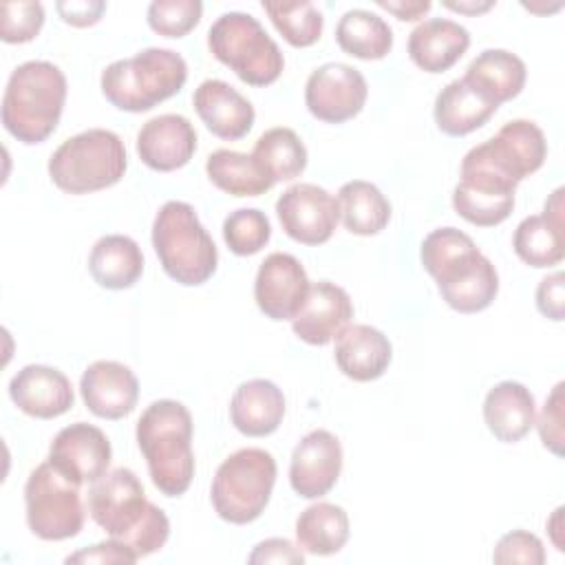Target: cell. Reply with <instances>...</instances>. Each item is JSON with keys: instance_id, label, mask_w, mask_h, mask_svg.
<instances>
[{"instance_id": "cell-1", "label": "cell", "mask_w": 565, "mask_h": 565, "mask_svg": "<svg viewBox=\"0 0 565 565\" xmlns=\"http://www.w3.org/2000/svg\"><path fill=\"white\" fill-rule=\"evenodd\" d=\"M88 514L108 539L128 545L137 558L159 552L170 536L166 512L146 499L130 468H115L90 483Z\"/></svg>"}, {"instance_id": "cell-2", "label": "cell", "mask_w": 565, "mask_h": 565, "mask_svg": "<svg viewBox=\"0 0 565 565\" xmlns=\"http://www.w3.org/2000/svg\"><path fill=\"white\" fill-rule=\"evenodd\" d=\"M424 269L435 278L444 302L459 313H477L499 294V274L475 241L457 227L433 230L419 249Z\"/></svg>"}, {"instance_id": "cell-3", "label": "cell", "mask_w": 565, "mask_h": 565, "mask_svg": "<svg viewBox=\"0 0 565 565\" xmlns=\"http://www.w3.org/2000/svg\"><path fill=\"white\" fill-rule=\"evenodd\" d=\"M192 415L177 399L152 402L137 422V446L154 488L166 497H181L192 483Z\"/></svg>"}, {"instance_id": "cell-4", "label": "cell", "mask_w": 565, "mask_h": 565, "mask_svg": "<svg viewBox=\"0 0 565 565\" xmlns=\"http://www.w3.org/2000/svg\"><path fill=\"white\" fill-rule=\"evenodd\" d=\"M66 90V75L53 62L15 66L2 95V126L22 143H42L60 124Z\"/></svg>"}, {"instance_id": "cell-5", "label": "cell", "mask_w": 565, "mask_h": 565, "mask_svg": "<svg viewBox=\"0 0 565 565\" xmlns=\"http://www.w3.org/2000/svg\"><path fill=\"white\" fill-rule=\"evenodd\" d=\"M185 79L188 64L177 51L150 46L108 64L102 73V93L119 110L146 113L177 95Z\"/></svg>"}, {"instance_id": "cell-6", "label": "cell", "mask_w": 565, "mask_h": 565, "mask_svg": "<svg viewBox=\"0 0 565 565\" xmlns=\"http://www.w3.org/2000/svg\"><path fill=\"white\" fill-rule=\"evenodd\" d=\"M152 247L163 271L185 287L203 285L218 265V252L185 201H166L152 221Z\"/></svg>"}, {"instance_id": "cell-7", "label": "cell", "mask_w": 565, "mask_h": 565, "mask_svg": "<svg viewBox=\"0 0 565 565\" xmlns=\"http://www.w3.org/2000/svg\"><path fill=\"white\" fill-rule=\"evenodd\" d=\"M126 146L113 130L88 128L62 141L49 159L51 181L68 194H88L121 181Z\"/></svg>"}, {"instance_id": "cell-8", "label": "cell", "mask_w": 565, "mask_h": 565, "mask_svg": "<svg viewBox=\"0 0 565 565\" xmlns=\"http://www.w3.org/2000/svg\"><path fill=\"white\" fill-rule=\"evenodd\" d=\"M207 49L249 86H269L285 68L282 51L252 13L230 11L216 18L207 31Z\"/></svg>"}, {"instance_id": "cell-9", "label": "cell", "mask_w": 565, "mask_h": 565, "mask_svg": "<svg viewBox=\"0 0 565 565\" xmlns=\"http://www.w3.org/2000/svg\"><path fill=\"white\" fill-rule=\"evenodd\" d=\"M276 483V459L263 448H241L216 468L210 499L214 512L234 525L256 521Z\"/></svg>"}, {"instance_id": "cell-10", "label": "cell", "mask_w": 565, "mask_h": 565, "mask_svg": "<svg viewBox=\"0 0 565 565\" xmlns=\"http://www.w3.org/2000/svg\"><path fill=\"white\" fill-rule=\"evenodd\" d=\"M24 510L29 530L42 541L73 539L82 532L86 519L79 483L60 472L49 459L26 477Z\"/></svg>"}, {"instance_id": "cell-11", "label": "cell", "mask_w": 565, "mask_h": 565, "mask_svg": "<svg viewBox=\"0 0 565 565\" xmlns=\"http://www.w3.org/2000/svg\"><path fill=\"white\" fill-rule=\"evenodd\" d=\"M547 157V141L543 130L530 119H512L483 143L470 148L466 159L497 172L499 177L521 183L536 172Z\"/></svg>"}, {"instance_id": "cell-12", "label": "cell", "mask_w": 565, "mask_h": 565, "mask_svg": "<svg viewBox=\"0 0 565 565\" xmlns=\"http://www.w3.org/2000/svg\"><path fill=\"white\" fill-rule=\"evenodd\" d=\"M369 86L364 75L349 64L327 62L318 66L305 84V104L309 113L327 124L353 119L366 104Z\"/></svg>"}, {"instance_id": "cell-13", "label": "cell", "mask_w": 565, "mask_h": 565, "mask_svg": "<svg viewBox=\"0 0 565 565\" xmlns=\"http://www.w3.org/2000/svg\"><path fill=\"white\" fill-rule=\"evenodd\" d=\"M276 214L285 234L302 245L327 243L340 221L335 196L316 183L289 185L276 201Z\"/></svg>"}, {"instance_id": "cell-14", "label": "cell", "mask_w": 565, "mask_h": 565, "mask_svg": "<svg viewBox=\"0 0 565 565\" xmlns=\"http://www.w3.org/2000/svg\"><path fill=\"white\" fill-rule=\"evenodd\" d=\"M110 459L113 448L106 433L86 422L64 426L49 448V461L79 486L104 477Z\"/></svg>"}, {"instance_id": "cell-15", "label": "cell", "mask_w": 565, "mask_h": 565, "mask_svg": "<svg viewBox=\"0 0 565 565\" xmlns=\"http://www.w3.org/2000/svg\"><path fill=\"white\" fill-rule=\"evenodd\" d=\"M302 263L285 252L265 256L254 280V300L269 320H291L309 294Z\"/></svg>"}, {"instance_id": "cell-16", "label": "cell", "mask_w": 565, "mask_h": 565, "mask_svg": "<svg viewBox=\"0 0 565 565\" xmlns=\"http://www.w3.org/2000/svg\"><path fill=\"white\" fill-rule=\"evenodd\" d=\"M340 470V439L324 428H316L307 433L291 452L289 483L298 497L320 499L335 486Z\"/></svg>"}, {"instance_id": "cell-17", "label": "cell", "mask_w": 565, "mask_h": 565, "mask_svg": "<svg viewBox=\"0 0 565 565\" xmlns=\"http://www.w3.org/2000/svg\"><path fill=\"white\" fill-rule=\"evenodd\" d=\"M196 150V130L188 117L166 113L148 119L137 132L139 159L157 172L183 168Z\"/></svg>"}, {"instance_id": "cell-18", "label": "cell", "mask_w": 565, "mask_h": 565, "mask_svg": "<svg viewBox=\"0 0 565 565\" xmlns=\"http://www.w3.org/2000/svg\"><path fill=\"white\" fill-rule=\"evenodd\" d=\"M79 393L93 415L102 419H121L137 406L139 382L126 364L97 360L82 373Z\"/></svg>"}, {"instance_id": "cell-19", "label": "cell", "mask_w": 565, "mask_h": 565, "mask_svg": "<svg viewBox=\"0 0 565 565\" xmlns=\"http://www.w3.org/2000/svg\"><path fill=\"white\" fill-rule=\"evenodd\" d=\"M353 318V305L349 294L329 280L311 282L309 294L291 318L294 333L313 347H324L349 324Z\"/></svg>"}, {"instance_id": "cell-20", "label": "cell", "mask_w": 565, "mask_h": 565, "mask_svg": "<svg viewBox=\"0 0 565 565\" xmlns=\"http://www.w3.org/2000/svg\"><path fill=\"white\" fill-rule=\"evenodd\" d=\"M11 402L26 415L53 419L64 415L73 402L71 380L46 364H26L9 382Z\"/></svg>"}, {"instance_id": "cell-21", "label": "cell", "mask_w": 565, "mask_h": 565, "mask_svg": "<svg viewBox=\"0 0 565 565\" xmlns=\"http://www.w3.org/2000/svg\"><path fill=\"white\" fill-rule=\"evenodd\" d=\"M563 188L545 201L543 214L525 216L512 236L514 254L530 267H552L565 256L563 249Z\"/></svg>"}, {"instance_id": "cell-22", "label": "cell", "mask_w": 565, "mask_h": 565, "mask_svg": "<svg viewBox=\"0 0 565 565\" xmlns=\"http://www.w3.org/2000/svg\"><path fill=\"white\" fill-rule=\"evenodd\" d=\"M192 104L205 128L227 141L245 137L254 126V106L223 79H205L196 86Z\"/></svg>"}, {"instance_id": "cell-23", "label": "cell", "mask_w": 565, "mask_h": 565, "mask_svg": "<svg viewBox=\"0 0 565 565\" xmlns=\"http://www.w3.org/2000/svg\"><path fill=\"white\" fill-rule=\"evenodd\" d=\"M335 364L355 380L371 382L384 375L391 364L393 347L388 338L371 324H347L335 338Z\"/></svg>"}, {"instance_id": "cell-24", "label": "cell", "mask_w": 565, "mask_h": 565, "mask_svg": "<svg viewBox=\"0 0 565 565\" xmlns=\"http://www.w3.org/2000/svg\"><path fill=\"white\" fill-rule=\"evenodd\" d=\"M470 46V33L455 20L430 18L408 35V57L426 73H444Z\"/></svg>"}, {"instance_id": "cell-25", "label": "cell", "mask_w": 565, "mask_h": 565, "mask_svg": "<svg viewBox=\"0 0 565 565\" xmlns=\"http://www.w3.org/2000/svg\"><path fill=\"white\" fill-rule=\"evenodd\" d=\"M285 417V395L271 380H247L230 399V419L247 437L271 435Z\"/></svg>"}, {"instance_id": "cell-26", "label": "cell", "mask_w": 565, "mask_h": 565, "mask_svg": "<svg viewBox=\"0 0 565 565\" xmlns=\"http://www.w3.org/2000/svg\"><path fill=\"white\" fill-rule=\"evenodd\" d=\"M536 419V402L521 382H499L483 399V422L488 430L503 444L523 439Z\"/></svg>"}, {"instance_id": "cell-27", "label": "cell", "mask_w": 565, "mask_h": 565, "mask_svg": "<svg viewBox=\"0 0 565 565\" xmlns=\"http://www.w3.org/2000/svg\"><path fill=\"white\" fill-rule=\"evenodd\" d=\"M525 77V62L505 49L481 51L463 73V82L497 108L523 90Z\"/></svg>"}, {"instance_id": "cell-28", "label": "cell", "mask_w": 565, "mask_h": 565, "mask_svg": "<svg viewBox=\"0 0 565 565\" xmlns=\"http://www.w3.org/2000/svg\"><path fill=\"white\" fill-rule=\"evenodd\" d=\"M88 271L104 289H128L143 274L141 247L130 236L106 234L90 249Z\"/></svg>"}, {"instance_id": "cell-29", "label": "cell", "mask_w": 565, "mask_h": 565, "mask_svg": "<svg viewBox=\"0 0 565 565\" xmlns=\"http://www.w3.org/2000/svg\"><path fill=\"white\" fill-rule=\"evenodd\" d=\"M497 106L486 102L475 88H470L463 77L448 82L435 97V124L448 137H463L481 128Z\"/></svg>"}, {"instance_id": "cell-30", "label": "cell", "mask_w": 565, "mask_h": 565, "mask_svg": "<svg viewBox=\"0 0 565 565\" xmlns=\"http://www.w3.org/2000/svg\"><path fill=\"white\" fill-rule=\"evenodd\" d=\"M338 210L344 227L358 236L380 234L391 221V203L382 190L362 179L347 181L338 190Z\"/></svg>"}, {"instance_id": "cell-31", "label": "cell", "mask_w": 565, "mask_h": 565, "mask_svg": "<svg viewBox=\"0 0 565 565\" xmlns=\"http://www.w3.org/2000/svg\"><path fill=\"white\" fill-rule=\"evenodd\" d=\"M296 541L302 552L313 556H331L349 541V516L344 508L318 501L296 519Z\"/></svg>"}, {"instance_id": "cell-32", "label": "cell", "mask_w": 565, "mask_h": 565, "mask_svg": "<svg viewBox=\"0 0 565 565\" xmlns=\"http://www.w3.org/2000/svg\"><path fill=\"white\" fill-rule=\"evenodd\" d=\"M335 42L358 60H382L393 49V31L377 13L351 9L338 20Z\"/></svg>"}, {"instance_id": "cell-33", "label": "cell", "mask_w": 565, "mask_h": 565, "mask_svg": "<svg viewBox=\"0 0 565 565\" xmlns=\"http://www.w3.org/2000/svg\"><path fill=\"white\" fill-rule=\"evenodd\" d=\"M205 172L218 190L232 196H258L274 185L252 154L227 148H218L207 157Z\"/></svg>"}, {"instance_id": "cell-34", "label": "cell", "mask_w": 565, "mask_h": 565, "mask_svg": "<svg viewBox=\"0 0 565 565\" xmlns=\"http://www.w3.org/2000/svg\"><path fill=\"white\" fill-rule=\"evenodd\" d=\"M252 157L274 183L291 181L307 168V148L302 139L285 126L265 130L256 139Z\"/></svg>"}, {"instance_id": "cell-35", "label": "cell", "mask_w": 565, "mask_h": 565, "mask_svg": "<svg viewBox=\"0 0 565 565\" xmlns=\"http://www.w3.org/2000/svg\"><path fill=\"white\" fill-rule=\"evenodd\" d=\"M263 9L269 15L276 31L296 49L311 46L322 35L324 18L320 9L309 0H298V2L263 0Z\"/></svg>"}, {"instance_id": "cell-36", "label": "cell", "mask_w": 565, "mask_h": 565, "mask_svg": "<svg viewBox=\"0 0 565 565\" xmlns=\"http://www.w3.org/2000/svg\"><path fill=\"white\" fill-rule=\"evenodd\" d=\"M455 212L479 227H494L503 223L514 210V194H492L457 183L452 190Z\"/></svg>"}, {"instance_id": "cell-37", "label": "cell", "mask_w": 565, "mask_h": 565, "mask_svg": "<svg viewBox=\"0 0 565 565\" xmlns=\"http://www.w3.org/2000/svg\"><path fill=\"white\" fill-rule=\"evenodd\" d=\"M223 238L232 254H258L271 238V223L265 212L256 207H238L223 221Z\"/></svg>"}, {"instance_id": "cell-38", "label": "cell", "mask_w": 565, "mask_h": 565, "mask_svg": "<svg viewBox=\"0 0 565 565\" xmlns=\"http://www.w3.org/2000/svg\"><path fill=\"white\" fill-rule=\"evenodd\" d=\"M203 4L199 0H154L148 4V26L163 38H183L201 20Z\"/></svg>"}, {"instance_id": "cell-39", "label": "cell", "mask_w": 565, "mask_h": 565, "mask_svg": "<svg viewBox=\"0 0 565 565\" xmlns=\"http://www.w3.org/2000/svg\"><path fill=\"white\" fill-rule=\"evenodd\" d=\"M44 24V7L35 0L4 2L0 7V38L9 44L31 42Z\"/></svg>"}, {"instance_id": "cell-40", "label": "cell", "mask_w": 565, "mask_h": 565, "mask_svg": "<svg viewBox=\"0 0 565 565\" xmlns=\"http://www.w3.org/2000/svg\"><path fill=\"white\" fill-rule=\"evenodd\" d=\"M492 561L499 565L523 563V565H543L545 547L541 539L527 530H512L503 534L492 552Z\"/></svg>"}, {"instance_id": "cell-41", "label": "cell", "mask_w": 565, "mask_h": 565, "mask_svg": "<svg viewBox=\"0 0 565 565\" xmlns=\"http://www.w3.org/2000/svg\"><path fill=\"white\" fill-rule=\"evenodd\" d=\"M563 388L565 384L558 382L552 393L547 395L539 419H534L539 428V437L543 446L554 452L556 457H563V444H565V433H563V422H565V399H563Z\"/></svg>"}, {"instance_id": "cell-42", "label": "cell", "mask_w": 565, "mask_h": 565, "mask_svg": "<svg viewBox=\"0 0 565 565\" xmlns=\"http://www.w3.org/2000/svg\"><path fill=\"white\" fill-rule=\"evenodd\" d=\"M536 309L554 322H561L565 318V276H563V271H554L539 282Z\"/></svg>"}, {"instance_id": "cell-43", "label": "cell", "mask_w": 565, "mask_h": 565, "mask_svg": "<svg viewBox=\"0 0 565 565\" xmlns=\"http://www.w3.org/2000/svg\"><path fill=\"white\" fill-rule=\"evenodd\" d=\"M137 561H139L137 554L128 545L115 539L95 543L90 547H84L66 556V563H137Z\"/></svg>"}, {"instance_id": "cell-44", "label": "cell", "mask_w": 565, "mask_h": 565, "mask_svg": "<svg viewBox=\"0 0 565 565\" xmlns=\"http://www.w3.org/2000/svg\"><path fill=\"white\" fill-rule=\"evenodd\" d=\"M247 563L252 565H265V563H305V552L300 545L296 547L289 539H267L260 541L252 554L247 556Z\"/></svg>"}, {"instance_id": "cell-45", "label": "cell", "mask_w": 565, "mask_h": 565, "mask_svg": "<svg viewBox=\"0 0 565 565\" xmlns=\"http://www.w3.org/2000/svg\"><path fill=\"white\" fill-rule=\"evenodd\" d=\"M60 18L71 26H93L102 20L106 11V2L102 0H68L55 4Z\"/></svg>"}, {"instance_id": "cell-46", "label": "cell", "mask_w": 565, "mask_h": 565, "mask_svg": "<svg viewBox=\"0 0 565 565\" xmlns=\"http://www.w3.org/2000/svg\"><path fill=\"white\" fill-rule=\"evenodd\" d=\"M380 9L393 13L397 20H419L424 13L430 11V2L428 0H377L375 2Z\"/></svg>"}, {"instance_id": "cell-47", "label": "cell", "mask_w": 565, "mask_h": 565, "mask_svg": "<svg viewBox=\"0 0 565 565\" xmlns=\"http://www.w3.org/2000/svg\"><path fill=\"white\" fill-rule=\"evenodd\" d=\"M446 9L450 11H459V13H466V15H477V13H486L488 9L494 7L492 0H444L441 2Z\"/></svg>"}, {"instance_id": "cell-48", "label": "cell", "mask_w": 565, "mask_h": 565, "mask_svg": "<svg viewBox=\"0 0 565 565\" xmlns=\"http://www.w3.org/2000/svg\"><path fill=\"white\" fill-rule=\"evenodd\" d=\"M561 519H563V508H556V510H554V514H552V519L547 521V530H550V534H552V543L556 545V550H558V552H563V550H565V547H563V539L558 536V532H561V527H563Z\"/></svg>"}]
</instances>
